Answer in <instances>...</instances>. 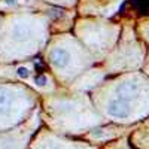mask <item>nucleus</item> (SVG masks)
Segmentation results:
<instances>
[{"instance_id":"f257e3e1","label":"nucleus","mask_w":149,"mask_h":149,"mask_svg":"<svg viewBox=\"0 0 149 149\" xmlns=\"http://www.w3.org/2000/svg\"><path fill=\"white\" fill-rule=\"evenodd\" d=\"M48 39V24L40 15L15 14L2 24L0 61H18L31 57Z\"/></svg>"},{"instance_id":"20e7f679","label":"nucleus","mask_w":149,"mask_h":149,"mask_svg":"<svg viewBox=\"0 0 149 149\" xmlns=\"http://www.w3.org/2000/svg\"><path fill=\"white\" fill-rule=\"evenodd\" d=\"M36 104V94L19 84H0V122H10Z\"/></svg>"},{"instance_id":"423d86ee","label":"nucleus","mask_w":149,"mask_h":149,"mask_svg":"<svg viewBox=\"0 0 149 149\" xmlns=\"http://www.w3.org/2000/svg\"><path fill=\"white\" fill-rule=\"evenodd\" d=\"M0 30H2V24H0Z\"/></svg>"},{"instance_id":"39448f33","label":"nucleus","mask_w":149,"mask_h":149,"mask_svg":"<svg viewBox=\"0 0 149 149\" xmlns=\"http://www.w3.org/2000/svg\"><path fill=\"white\" fill-rule=\"evenodd\" d=\"M42 149H61V148L57 146V145H46V146H43Z\"/></svg>"},{"instance_id":"f03ea898","label":"nucleus","mask_w":149,"mask_h":149,"mask_svg":"<svg viewBox=\"0 0 149 149\" xmlns=\"http://www.w3.org/2000/svg\"><path fill=\"white\" fill-rule=\"evenodd\" d=\"M94 55L85 48V45L73 36L55 37L48 46L46 61L57 78L63 81H72L91 67Z\"/></svg>"},{"instance_id":"7ed1b4c3","label":"nucleus","mask_w":149,"mask_h":149,"mask_svg":"<svg viewBox=\"0 0 149 149\" xmlns=\"http://www.w3.org/2000/svg\"><path fill=\"white\" fill-rule=\"evenodd\" d=\"M76 37L85 45L88 51L97 55H106L113 51V46L118 39L116 26L100 19L81 21L76 26Z\"/></svg>"}]
</instances>
